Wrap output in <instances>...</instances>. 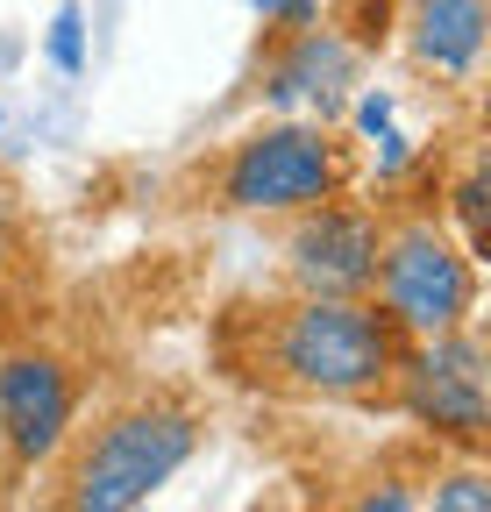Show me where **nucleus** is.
Segmentation results:
<instances>
[{"mask_svg":"<svg viewBox=\"0 0 491 512\" xmlns=\"http://www.w3.org/2000/svg\"><path fill=\"white\" fill-rule=\"evenodd\" d=\"M242 370L292 399H378L399 370V328L371 299L299 292L250 320Z\"/></svg>","mask_w":491,"mask_h":512,"instance_id":"obj_1","label":"nucleus"},{"mask_svg":"<svg viewBox=\"0 0 491 512\" xmlns=\"http://www.w3.org/2000/svg\"><path fill=\"white\" fill-rule=\"evenodd\" d=\"M200 448V420L178 399L121 406L57 477V512H136L150 505Z\"/></svg>","mask_w":491,"mask_h":512,"instance_id":"obj_2","label":"nucleus"},{"mask_svg":"<svg viewBox=\"0 0 491 512\" xmlns=\"http://www.w3.org/2000/svg\"><path fill=\"white\" fill-rule=\"evenodd\" d=\"M378 313L399 335H456L470 306H477V271L470 256L435 228V221H406L392 235H378V271H371Z\"/></svg>","mask_w":491,"mask_h":512,"instance_id":"obj_3","label":"nucleus"},{"mask_svg":"<svg viewBox=\"0 0 491 512\" xmlns=\"http://www.w3.org/2000/svg\"><path fill=\"white\" fill-rule=\"evenodd\" d=\"M342 178V157L328 143V128H257L250 143H235L221 164V200L235 214H306L321 207Z\"/></svg>","mask_w":491,"mask_h":512,"instance_id":"obj_4","label":"nucleus"},{"mask_svg":"<svg viewBox=\"0 0 491 512\" xmlns=\"http://www.w3.org/2000/svg\"><path fill=\"white\" fill-rule=\"evenodd\" d=\"M399 406L420 420V427H435L449 441H463L470 456L484 448V420H491V399H484V342L470 328L456 335H427L420 349H399Z\"/></svg>","mask_w":491,"mask_h":512,"instance_id":"obj_5","label":"nucleus"},{"mask_svg":"<svg viewBox=\"0 0 491 512\" xmlns=\"http://www.w3.org/2000/svg\"><path fill=\"white\" fill-rule=\"evenodd\" d=\"M299 292L314 299H363L378 271V221L356 207H306V221L285 242Z\"/></svg>","mask_w":491,"mask_h":512,"instance_id":"obj_6","label":"nucleus"},{"mask_svg":"<svg viewBox=\"0 0 491 512\" xmlns=\"http://www.w3.org/2000/svg\"><path fill=\"white\" fill-rule=\"evenodd\" d=\"M72 427V377L57 356H8L0 363V434L22 463L50 456Z\"/></svg>","mask_w":491,"mask_h":512,"instance_id":"obj_7","label":"nucleus"},{"mask_svg":"<svg viewBox=\"0 0 491 512\" xmlns=\"http://www.w3.org/2000/svg\"><path fill=\"white\" fill-rule=\"evenodd\" d=\"M342 86H349V43L335 29H299L292 50L271 64V79H264V93L278 107L306 100V107H321V114L342 107Z\"/></svg>","mask_w":491,"mask_h":512,"instance_id":"obj_8","label":"nucleus"},{"mask_svg":"<svg viewBox=\"0 0 491 512\" xmlns=\"http://www.w3.org/2000/svg\"><path fill=\"white\" fill-rule=\"evenodd\" d=\"M484 50V0H413V57L442 79H463Z\"/></svg>","mask_w":491,"mask_h":512,"instance_id":"obj_9","label":"nucleus"},{"mask_svg":"<svg viewBox=\"0 0 491 512\" xmlns=\"http://www.w3.org/2000/svg\"><path fill=\"white\" fill-rule=\"evenodd\" d=\"M50 64L57 72H86V15L72 8V0L50 15Z\"/></svg>","mask_w":491,"mask_h":512,"instance_id":"obj_10","label":"nucleus"},{"mask_svg":"<svg viewBox=\"0 0 491 512\" xmlns=\"http://www.w3.org/2000/svg\"><path fill=\"white\" fill-rule=\"evenodd\" d=\"M435 512H491V484H484V470H477V463L449 470V477L435 484Z\"/></svg>","mask_w":491,"mask_h":512,"instance_id":"obj_11","label":"nucleus"},{"mask_svg":"<svg viewBox=\"0 0 491 512\" xmlns=\"http://www.w3.org/2000/svg\"><path fill=\"white\" fill-rule=\"evenodd\" d=\"M456 221H463V256H484V171L477 164L456 185Z\"/></svg>","mask_w":491,"mask_h":512,"instance_id":"obj_12","label":"nucleus"},{"mask_svg":"<svg viewBox=\"0 0 491 512\" xmlns=\"http://www.w3.org/2000/svg\"><path fill=\"white\" fill-rule=\"evenodd\" d=\"M250 8H257L264 22H285V29H306V22H314V8H321V0H250Z\"/></svg>","mask_w":491,"mask_h":512,"instance_id":"obj_13","label":"nucleus"},{"mask_svg":"<svg viewBox=\"0 0 491 512\" xmlns=\"http://www.w3.org/2000/svg\"><path fill=\"white\" fill-rule=\"evenodd\" d=\"M349 512H413V498H406V484H392V477H385V484H371V491H363Z\"/></svg>","mask_w":491,"mask_h":512,"instance_id":"obj_14","label":"nucleus"}]
</instances>
